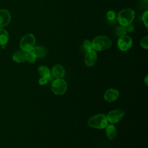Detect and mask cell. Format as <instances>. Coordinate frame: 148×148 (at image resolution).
<instances>
[{
    "label": "cell",
    "instance_id": "6",
    "mask_svg": "<svg viewBox=\"0 0 148 148\" xmlns=\"http://www.w3.org/2000/svg\"><path fill=\"white\" fill-rule=\"evenodd\" d=\"M132 38L127 35H124L119 38L117 45L120 50L126 51L131 49L132 46Z\"/></svg>",
    "mask_w": 148,
    "mask_h": 148
},
{
    "label": "cell",
    "instance_id": "18",
    "mask_svg": "<svg viewBox=\"0 0 148 148\" xmlns=\"http://www.w3.org/2000/svg\"><path fill=\"white\" fill-rule=\"evenodd\" d=\"M36 57L34 54V53L31 51L26 52V61H28L30 64L34 63L36 60Z\"/></svg>",
    "mask_w": 148,
    "mask_h": 148
},
{
    "label": "cell",
    "instance_id": "22",
    "mask_svg": "<svg viewBox=\"0 0 148 148\" xmlns=\"http://www.w3.org/2000/svg\"><path fill=\"white\" fill-rule=\"evenodd\" d=\"M142 21L143 22V24H144L146 28L147 29V27H148V11L147 10H145L143 13L142 16Z\"/></svg>",
    "mask_w": 148,
    "mask_h": 148
},
{
    "label": "cell",
    "instance_id": "10",
    "mask_svg": "<svg viewBox=\"0 0 148 148\" xmlns=\"http://www.w3.org/2000/svg\"><path fill=\"white\" fill-rule=\"evenodd\" d=\"M51 74V76L55 79H62L65 75V69L62 65L57 64L53 66Z\"/></svg>",
    "mask_w": 148,
    "mask_h": 148
},
{
    "label": "cell",
    "instance_id": "9",
    "mask_svg": "<svg viewBox=\"0 0 148 148\" xmlns=\"http://www.w3.org/2000/svg\"><path fill=\"white\" fill-rule=\"evenodd\" d=\"M119 97V92L116 88H110L108 89L104 93V99L108 102H112L116 101Z\"/></svg>",
    "mask_w": 148,
    "mask_h": 148
},
{
    "label": "cell",
    "instance_id": "5",
    "mask_svg": "<svg viewBox=\"0 0 148 148\" xmlns=\"http://www.w3.org/2000/svg\"><path fill=\"white\" fill-rule=\"evenodd\" d=\"M67 83L63 79H55L51 84L52 92L57 95H61L67 90Z\"/></svg>",
    "mask_w": 148,
    "mask_h": 148
},
{
    "label": "cell",
    "instance_id": "3",
    "mask_svg": "<svg viewBox=\"0 0 148 148\" xmlns=\"http://www.w3.org/2000/svg\"><path fill=\"white\" fill-rule=\"evenodd\" d=\"M89 127L95 129H104L108 124L106 115L99 113L91 116L87 121Z\"/></svg>",
    "mask_w": 148,
    "mask_h": 148
},
{
    "label": "cell",
    "instance_id": "13",
    "mask_svg": "<svg viewBox=\"0 0 148 148\" xmlns=\"http://www.w3.org/2000/svg\"><path fill=\"white\" fill-rule=\"evenodd\" d=\"M106 135L110 140L115 139L117 136V128L113 124H108L105 128Z\"/></svg>",
    "mask_w": 148,
    "mask_h": 148
},
{
    "label": "cell",
    "instance_id": "20",
    "mask_svg": "<svg viewBox=\"0 0 148 148\" xmlns=\"http://www.w3.org/2000/svg\"><path fill=\"white\" fill-rule=\"evenodd\" d=\"M106 15L107 19L110 21H114L115 18H116V14L114 10H110L108 11Z\"/></svg>",
    "mask_w": 148,
    "mask_h": 148
},
{
    "label": "cell",
    "instance_id": "14",
    "mask_svg": "<svg viewBox=\"0 0 148 148\" xmlns=\"http://www.w3.org/2000/svg\"><path fill=\"white\" fill-rule=\"evenodd\" d=\"M38 72L41 77H46L49 80L51 79V70L48 66L46 65H40L38 69Z\"/></svg>",
    "mask_w": 148,
    "mask_h": 148
},
{
    "label": "cell",
    "instance_id": "21",
    "mask_svg": "<svg viewBox=\"0 0 148 148\" xmlns=\"http://www.w3.org/2000/svg\"><path fill=\"white\" fill-rule=\"evenodd\" d=\"M140 45L142 48H143L145 49H147V48H148V35H146L140 40Z\"/></svg>",
    "mask_w": 148,
    "mask_h": 148
},
{
    "label": "cell",
    "instance_id": "8",
    "mask_svg": "<svg viewBox=\"0 0 148 148\" xmlns=\"http://www.w3.org/2000/svg\"><path fill=\"white\" fill-rule=\"evenodd\" d=\"M97 60V53L94 50H91L86 53L84 61L87 66H92Z\"/></svg>",
    "mask_w": 148,
    "mask_h": 148
},
{
    "label": "cell",
    "instance_id": "7",
    "mask_svg": "<svg viewBox=\"0 0 148 148\" xmlns=\"http://www.w3.org/2000/svg\"><path fill=\"white\" fill-rule=\"evenodd\" d=\"M125 116V112L122 109H114L110 111L106 115L108 123L116 124L119 123Z\"/></svg>",
    "mask_w": 148,
    "mask_h": 148
},
{
    "label": "cell",
    "instance_id": "19",
    "mask_svg": "<svg viewBox=\"0 0 148 148\" xmlns=\"http://www.w3.org/2000/svg\"><path fill=\"white\" fill-rule=\"evenodd\" d=\"M83 47L85 53L92 50V45L91 41L89 39H85L83 42Z\"/></svg>",
    "mask_w": 148,
    "mask_h": 148
},
{
    "label": "cell",
    "instance_id": "17",
    "mask_svg": "<svg viewBox=\"0 0 148 148\" xmlns=\"http://www.w3.org/2000/svg\"><path fill=\"white\" fill-rule=\"evenodd\" d=\"M126 33H127V31H126L125 27L123 25H119L118 27H117V28L115 29V34L118 37H120L124 35H126Z\"/></svg>",
    "mask_w": 148,
    "mask_h": 148
},
{
    "label": "cell",
    "instance_id": "24",
    "mask_svg": "<svg viewBox=\"0 0 148 148\" xmlns=\"http://www.w3.org/2000/svg\"><path fill=\"white\" fill-rule=\"evenodd\" d=\"M125 28H126L127 32H132L134 31V27L132 24H130L125 26Z\"/></svg>",
    "mask_w": 148,
    "mask_h": 148
},
{
    "label": "cell",
    "instance_id": "4",
    "mask_svg": "<svg viewBox=\"0 0 148 148\" xmlns=\"http://www.w3.org/2000/svg\"><path fill=\"white\" fill-rule=\"evenodd\" d=\"M36 39L32 34H27L20 40V46L21 50L25 52L31 51L35 46Z\"/></svg>",
    "mask_w": 148,
    "mask_h": 148
},
{
    "label": "cell",
    "instance_id": "26",
    "mask_svg": "<svg viewBox=\"0 0 148 148\" xmlns=\"http://www.w3.org/2000/svg\"><path fill=\"white\" fill-rule=\"evenodd\" d=\"M146 1H147V0H146Z\"/></svg>",
    "mask_w": 148,
    "mask_h": 148
},
{
    "label": "cell",
    "instance_id": "12",
    "mask_svg": "<svg viewBox=\"0 0 148 148\" xmlns=\"http://www.w3.org/2000/svg\"><path fill=\"white\" fill-rule=\"evenodd\" d=\"M12 59L17 63H22L26 61V52L23 50H17L13 53Z\"/></svg>",
    "mask_w": 148,
    "mask_h": 148
},
{
    "label": "cell",
    "instance_id": "25",
    "mask_svg": "<svg viewBox=\"0 0 148 148\" xmlns=\"http://www.w3.org/2000/svg\"><path fill=\"white\" fill-rule=\"evenodd\" d=\"M143 82H144V83L145 84L146 86H147V84H148V76H147V75H146L145 77V78L143 79Z\"/></svg>",
    "mask_w": 148,
    "mask_h": 148
},
{
    "label": "cell",
    "instance_id": "1",
    "mask_svg": "<svg viewBox=\"0 0 148 148\" xmlns=\"http://www.w3.org/2000/svg\"><path fill=\"white\" fill-rule=\"evenodd\" d=\"M92 50L101 51L108 49L112 45V40L106 35H98L91 41Z\"/></svg>",
    "mask_w": 148,
    "mask_h": 148
},
{
    "label": "cell",
    "instance_id": "15",
    "mask_svg": "<svg viewBox=\"0 0 148 148\" xmlns=\"http://www.w3.org/2000/svg\"><path fill=\"white\" fill-rule=\"evenodd\" d=\"M36 58H42L46 56L47 54V50L46 47L42 46H35L32 50Z\"/></svg>",
    "mask_w": 148,
    "mask_h": 148
},
{
    "label": "cell",
    "instance_id": "16",
    "mask_svg": "<svg viewBox=\"0 0 148 148\" xmlns=\"http://www.w3.org/2000/svg\"><path fill=\"white\" fill-rule=\"evenodd\" d=\"M9 40V34L8 31L3 28L0 27V45L5 46Z\"/></svg>",
    "mask_w": 148,
    "mask_h": 148
},
{
    "label": "cell",
    "instance_id": "11",
    "mask_svg": "<svg viewBox=\"0 0 148 148\" xmlns=\"http://www.w3.org/2000/svg\"><path fill=\"white\" fill-rule=\"evenodd\" d=\"M11 15L6 9L0 10V27L3 28L7 26L10 22Z\"/></svg>",
    "mask_w": 148,
    "mask_h": 148
},
{
    "label": "cell",
    "instance_id": "2",
    "mask_svg": "<svg viewBox=\"0 0 148 148\" xmlns=\"http://www.w3.org/2000/svg\"><path fill=\"white\" fill-rule=\"evenodd\" d=\"M135 17V11L131 8H125L120 10L116 17L117 21L120 25L127 26L132 24Z\"/></svg>",
    "mask_w": 148,
    "mask_h": 148
},
{
    "label": "cell",
    "instance_id": "23",
    "mask_svg": "<svg viewBox=\"0 0 148 148\" xmlns=\"http://www.w3.org/2000/svg\"><path fill=\"white\" fill-rule=\"evenodd\" d=\"M49 80H50L49 79H47V78H46V77H41L39 79L38 82H39V84L40 85L43 86V85H45V84H46V83H47Z\"/></svg>",
    "mask_w": 148,
    "mask_h": 148
}]
</instances>
